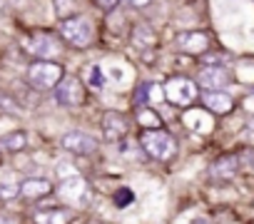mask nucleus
<instances>
[{
    "mask_svg": "<svg viewBox=\"0 0 254 224\" xmlns=\"http://www.w3.org/2000/svg\"><path fill=\"white\" fill-rule=\"evenodd\" d=\"M55 100L65 107H77L85 102V87L77 77H63L55 87Z\"/></svg>",
    "mask_w": 254,
    "mask_h": 224,
    "instance_id": "nucleus-6",
    "label": "nucleus"
},
{
    "mask_svg": "<svg viewBox=\"0 0 254 224\" xmlns=\"http://www.w3.org/2000/svg\"><path fill=\"white\" fill-rule=\"evenodd\" d=\"M197 82L204 87V90H222L227 87L232 80H229V72L219 65H204L199 72H197Z\"/></svg>",
    "mask_w": 254,
    "mask_h": 224,
    "instance_id": "nucleus-10",
    "label": "nucleus"
},
{
    "mask_svg": "<svg viewBox=\"0 0 254 224\" xmlns=\"http://www.w3.org/2000/svg\"><path fill=\"white\" fill-rule=\"evenodd\" d=\"M92 3H95V8H100V10L110 13V10H115V8L120 5V0H92Z\"/></svg>",
    "mask_w": 254,
    "mask_h": 224,
    "instance_id": "nucleus-23",
    "label": "nucleus"
},
{
    "mask_svg": "<svg viewBox=\"0 0 254 224\" xmlns=\"http://www.w3.org/2000/svg\"><path fill=\"white\" fill-rule=\"evenodd\" d=\"M137 122L145 127V130H160L162 127V120L155 110L150 107H137Z\"/></svg>",
    "mask_w": 254,
    "mask_h": 224,
    "instance_id": "nucleus-16",
    "label": "nucleus"
},
{
    "mask_svg": "<svg viewBox=\"0 0 254 224\" xmlns=\"http://www.w3.org/2000/svg\"><path fill=\"white\" fill-rule=\"evenodd\" d=\"M190 224H209V222H207V219H204V217H197V219H192V222H190Z\"/></svg>",
    "mask_w": 254,
    "mask_h": 224,
    "instance_id": "nucleus-27",
    "label": "nucleus"
},
{
    "mask_svg": "<svg viewBox=\"0 0 254 224\" xmlns=\"http://www.w3.org/2000/svg\"><path fill=\"white\" fill-rule=\"evenodd\" d=\"M147 92H150V85H140V87H137V92H135L137 100H135V102H137L140 107H145V102H147Z\"/></svg>",
    "mask_w": 254,
    "mask_h": 224,
    "instance_id": "nucleus-24",
    "label": "nucleus"
},
{
    "mask_svg": "<svg viewBox=\"0 0 254 224\" xmlns=\"http://www.w3.org/2000/svg\"><path fill=\"white\" fill-rule=\"evenodd\" d=\"M72 5H75L72 0H55V13L60 18H67V8H72Z\"/></svg>",
    "mask_w": 254,
    "mask_h": 224,
    "instance_id": "nucleus-22",
    "label": "nucleus"
},
{
    "mask_svg": "<svg viewBox=\"0 0 254 224\" xmlns=\"http://www.w3.org/2000/svg\"><path fill=\"white\" fill-rule=\"evenodd\" d=\"M132 40H135L137 45L147 48V45H152V43H155V33H152L150 28H135V33H132Z\"/></svg>",
    "mask_w": 254,
    "mask_h": 224,
    "instance_id": "nucleus-19",
    "label": "nucleus"
},
{
    "mask_svg": "<svg viewBox=\"0 0 254 224\" xmlns=\"http://www.w3.org/2000/svg\"><path fill=\"white\" fill-rule=\"evenodd\" d=\"M127 130H130V122H127V117L122 115V112H105L102 115V135L107 142H120Z\"/></svg>",
    "mask_w": 254,
    "mask_h": 224,
    "instance_id": "nucleus-8",
    "label": "nucleus"
},
{
    "mask_svg": "<svg viewBox=\"0 0 254 224\" xmlns=\"http://www.w3.org/2000/svg\"><path fill=\"white\" fill-rule=\"evenodd\" d=\"M0 224H18V222L10 219V217H0Z\"/></svg>",
    "mask_w": 254,
    "mask_h": 224,
    "instance_id": "nucleus-26",
    "label": "nucleus"
},
{
    "mask_svg": "<svg viewBox=\"0 0 254 224\" xmlns=\"http://www.w3.org/2000/svg\"><path fill=\"white\" fill-rule=\"evenodd\" d=\"M20 194V184H15V182H0V199H15Z\"/></svg>",
    "mask_w": 254,
    "mask_h": 224,
    "instance_id": "nucleus-20",
    "label": "nucleus"
},
{
    "mask_svg": "<svg viewBox=\"0 0 254 224\" xmlns=\"http://www.w3.org/2000/svg\"><path fill=\"white\" fill-rule=\"evenodd\" d=\"M38 224H70L72 222V209L67 207H55V209H45L35 214Z\"/></svg>",
    "mask_w": 254,
    "mask_h": 224,
    "instance_id": "nucleus-14",
    "label": "nucleus"
},
{
    "mask_svg": "<svg viewBox=\"0 0 254 224\" xmlns=\"http://www.w3.org/2000/svg\"><path fill=\"white\" fill-rule=\"evenodd\" d=\"M23 45L28 53H33L40 60H50V57H58L63 53V43L50 33H33L23 40Z\"/></svg>",
    "mask_w": 254,
    "mask_h": 224,
    "instance_id": "nucleus-4",
    "label": "nucleus"
},
{
    "mask_svg": "<svg viewBox=\"0 0 254 224\" xmlns=\"http://www.w3.org/2000/svg\"><path fill=\"white\" fill-rule=\"evenodd\" d=\"M132 199H135V192L127 189V187H120V189L115 192V204H117V207H127Z\"/></svg>",
    "mask_w": 254,
    "mask_h": 224,
    "instance_id": "nucleus-21",
    "label": "nucleus"
},
{
    "mask_svg": "<svg viewBox=\"0 0 254 224\" xmlns=\"http://www.w3.org/2000/svg\"><path fill=\"white\" fill-rule=\"evenodd\" d=\"M87 77H90L87 82H90V87H92V90H102V87H105V80H107V77H105L102 65H92V67L87 70Z\"/></svg>",
    "mask_w": 254,
    "mask_h": 224,
    "instance_id": "nucleus-18",
    "label": "nucleus"
},
{
    "mask_svg": "<svg viewBox=\"0 0 254 224\" xmlns=\"http://www.w3.org/2000/svg\"><path fill=\"white\" fill-rule=\"evenodd\" d=\"M60 35L72 45V48H77V50H82V48H87L90 43H92V25H90V20L87 18H82V15H70V18H63V23H60Z\"/></svg>",
    "mask_w": 254,
    "mask_h": 224,
    "instance_id": "nucleus-3",
    "label": "nucleus"
},
{
    "mask_svg": "<svg viewBox=\"0 0 254 224\" xmlns=\"http://www.w3.org/2000/svg\"><path fill=\"white\" fill-rule=\"evenodd\" d=\"M202 102H204V107L212 112V115H227V112L234 110V100L224 90H207Z\"/></svg>",
    "mask_w": 254,
    "mask_h": 224,
    "instance_id": "nucleus-11",
    "label": "nucleus"
},
{
    "mask_svg": "<svg viewBox=\"0 0 254 224\" xmlns=\"http://www.w3.org/2000/svg\"><path fill=\"white\" fill-rule=\"evenodd\" d=\"M165 95H167V100L172 105L187 107V105H192L197 100V85L192 80H187V77H172L165 85Z\"/></svg>",
    "mask_w": 254,
    "mask_h": 224,
    "instance_id": "nucleus-5",
    "label": "nucleus"
},
{
    "mask_svg": "<svg viewBox=\"0 0 254 224\" xmlns=\"http://www.w3.org/2000/svg\"><path fill=\"white\" fill-rule=\"evenodd\" d=\"M122 3L127 5V8H132V10H142V8H147L152 0H122Z\"/></svg>",
    "mask_w": 254,
    "mask_h": 224,
    "instance_id": "nucleus-25",
    "label": "nucleus"
},
{
    "mask_svg": "<svg viewBox=\"0 0 254 224\" xmlns=\"http://www.w3.org/2000/svg\"><path fill=\"white\" fill-rule=\"evenodd\" d=\"M63 147H65L70 155H80V157H87V155H95V152H97L95 137L87 135V132H80V130L65 132V135H63Z\"/></svg>",
    "mask_w": 254,
    "mask_h": 224,
    "instance_id": "nucleus-7",
    "label": "nucleus"
},
{
    "mask_svg": "<svg viewBox=\"0 0 254 224\" xmlns=\"http://www.w3.org/2000/svg\"><path fill=\"white\" fill-rule=\"evenodd\" d=\"M53 192V182L43 179V177H30L25 182H20V197L25 199H43Z\"/></svg>",
    "mask_w": 254,
    "mask_h": 224,
    "instance_id": "nucleus-12",
    "label": "nucleus"
},
{
    "mask_svg": "<svg viewBox=\"0 0 254 224\" xmlns=\"http://www.w3.org/2000/svg\"><path fill=\"white\" fill-rule=\"evenodd\" d=\"M140 145L145 150V155L150 160H160V162H167L177 155V142L175 137L167 132V130H145L142 137H140Z\"/></svg>",
    "mask_w": 254,
    "mask_h": 224,
    "instance_id": "nucleus-1",
    "label": "nucleus"
},
{
    "mask_svg": "<svg viewBox=\"0 0 254 224\" xmlns=\"http://www.w3.org/2000/svg\"><path fill=\"white\" fill-rule=\"evenodd\" d=\"M175 48L187 55H202L209 48V38L199 30H187V33L175 35Z\"/></svg>",
    "mask_w": 254,
    "mask_h": 224,
    "instance_id": "nucleus-9",
    "label": "nucleus"
},
{
    "mask_svg": "<svg viewBox=\"0 0 254 224\" xmlns=\"http://www.w3.org/2000/svg\"><path fill=\"white\" fill-rule=\"evenodd\" d=\"M237 172H239V157H237V155L219 157V160L209 167V177H214V179H232Z\"/></svg>",
    "mask_w": 254,
    "mask_h": 224,
    "instance_id": "nucleus-13",
    "label": "nucleus"
},
{
    "mask_svg": "<svg viewBox=\"0 0 254 224\" xmlns=\"http://www.w3.org/2000/svg\"><path fill=\"white\" fill-rule=\"evenodd\" d=\"M0 145L8 152H23L28 147V135H25V130H10L8 135L0 137Z\"/></svg>",
    "mask_w": 254,
    "mask_h": 224,
    "instance_id": "nucleus-15",
    "label": "nucleus"
},
{
    "mask_svg": "<svg viewBox=\"0 0 254 224\" xmlns=\"http://www.w3.org/2000/svg\"><path fill=\"white\" fill-rule=\"evenodd\" d=\"M252 127H254V122H252Z\"/></svg>",
    "mask_w": 254,
    "mask_h": 224,
    "instance_id": "nucleus-28",
    "label": "nucleus"
},
{
    "mask_svg": "<svg viewBox=\"0 0 254 224\" xmlns=\"http://www.w3.org/2000/svg\"><path fill=\"white\" fill-rule=\"evenodd\" d=\"M60 192H63L65 197H80V194L85 192V182H82V177L72 174V177L63 179V184H60Z\"/></svg>",
    "mask_w": 254,
    "mask_h": 224,
    "instance_id": "nucleus-17",
    "label": "nucleus"
},
{
    "mask_svg": "<svg viewBox=\"0 0 254 224\" xmlns=\"http://www.w3.org/2000/svg\"><path fill=\"white\" fill-rule=\"evenodd\" d=\"M65 77V70L60 62H53V60H38L28 67V85L40 90V92H48V90H55L60 85V80Z\"/></svg>",
    "mask_w": 254,
    "mask_h": 224,
    "instance_id": "nucleus-2",
    "label": "nucleus"
}]
</instances>
